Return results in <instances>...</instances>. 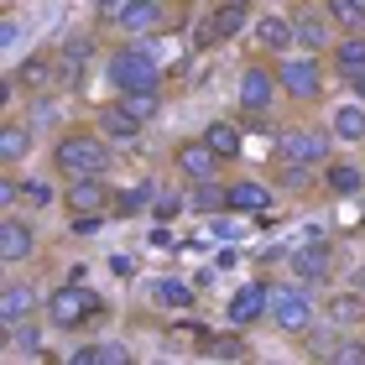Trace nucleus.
Listing matches in <instances>:
<instances>
[{
    "label": "nucleus",
    "instance_id": "7c9ffc66",
    "mask_svg": "<svg viewBox=\"0 0 365 365\" xmlns=\"http://www.w3.org/2000/svg\"><path fill=\"white\" fill-rule=\"evenodd\" d=\"M115 99H120L141 125H152L157 115H162V89H125V94H115Z\"/></svg>",
    "mask_w": 365,
    "mask_h": 365
},
{
    "label": "nucleus",
    "instance_id": "ea45409f",
    "mask_svg": "<svg viewBox=\"0 0 365 365\" xmlns=\"http://www.w3.org/2000/svg\"><path fill=\"white\" fill-rule=\"evenodd\" d=\"M130 6V0H94V11H99V21H115V16H120Z\"/></svg>",
    "mask_w": 365,
    "mask_h": 365
},
{
    "label": "nucleus",
    "instance_id": "dca6fc26",
    "mask_svg": "<svg viewBox=\"0 0 365 365\" xmlns=\"http://www.w3.org/2000/svg\"><path fill=\"white\" fill-rule=\"evenodd\" d=\"M251 31H256L261 58H287L292 47H297V26H292V16H256Z\"/></svg>",
    "mask_w": 365,
    "mask_h": 365
},
{
    "label": "nucleus",
    "instance_id": "f8f14e48",
    "mask_svg": "<svg viewBox=\"0 0 365 365\" xmlns=\"http://www.w3.org/2000/svg\"><path fill=\"white\" fill-rule=\"evenodd\" d=\"M63 209L73 214H110L115 209V188L105 182V173L99 178H73V182H63Z\"/></svg>",
    "mask_w": 365,
    "mask_h": 365
},
{
    "label": "nucleus",
    "instance_id": "1a4fd4ad",
    "mask_svg": "<svg viewBox=\"0 0 365 365\" xmlns=\"http://www.w3.org/2000/svg\"><path fill=\"white\" fill-rule=\"evenodd\" d=\"M37 225L26 220L21 209H6V220H0V261L6 267H26L31 256H37Z\"/></svg>",
    "mask_w": 365,
    "mask_h": 365
},
{
    "label": "nucleus",
    "instance_id": "72a5a7b5",
    "mask_svg": "<svg viewBox=\"0 0 365 365\" xmlns=\"http://www.w3.org/2000/svg\"><path fill=\"white\" fill-rule=\"evenodd\" d=\"M26 125L31 130H58V99L53 94H37V99H31V110H26Z\"/></svg>",
    "mask_w": 365,
    "mask_h": 365
},
{
    "label": "nucleus",
    "instance_id": "4468645a",
    "mask_svg": "<svg viewBox=\"0 0 365 365\" xmlns=\"http://www.w3.org/2000/svg\"><path fill=\"white\" fill-rule=\"evenodd\" d=\"M6 94H58V58L53 53H37V58H26L21 68H16L6 78Z\"/></svg>",
    "mask_w": 365,
    "mask_h": 365
},
{
    "label": "nucleus",
    "instance_id": "b1692460",
    "mask_svg": "<svg viewBox=\"0 0 365 365\" xmlns=\"http://www.w3.org/2000/svg\"><path fill=\"white\" fill-rule=\"evenodd\" d=\"M136 355H130V344L120 339H99V344H78V350L68 355V365H130Z\"/></svg>",
    "mask_w": 365,
    "mask_h": 365
},
{
    "label": "nucleus",
    "instance_id": "c756f323",
    "mask_svg": "<svg viewBox=\"0 0 365 365\" xmlns=\"http://www.w3.org/2000/svg\"><path fill=\"white\" fill-rule=\"evenodd\" d=\"M204 141L214 146V152H220V162H235V157H240V146H245L235 120H209V125H204Z\"/></svg>",
    "mask_w": 365,
    "mask_h": 365
},
{
    "label": "nucleus",
    "instance_id": "7ed1b4c3",
    "mask_svg": "<svg viewBox=\"0 0 365 365\" xmlns=\"http://www.w3.org/2000/svg\"><path fill=\"white\" fill-rule=\"evenodd\" d=\"M313 324H319V303H313V292L303 282H272V329L287 339H308Z\"/></svg>",
    "mask_w": 365,
    "mask_h": 365
},
{
    "label": "nucleus",
    "instance_id": "5701e85b",
    "mask_svg": "<svg viewBox=\"0 0 365 365\" xmlns=\"http://www.w3.org/2000/svg\"><path fill=\"white\" fill-rule=\"evenodd\" d=\"M31 141H37V130L26 120H6L0 125V168H16V162H26Z\"/></svg>",
    "mask_w": 365,
    "mask_h": 365
},
{
    "label": "nucleus",
    "instance_id": "393cba45",
    "mask_svg": "<svg viewBox=\"0 0 365 365\" xmlns=\"http://www.w3.org/2000/svg\"><path fill=\"white\" fill-rule=\"evenodd\" d=\"M267 209H272V188L267 182H256V178L230 182V214H267Z\"/></svg>",
    "mask_w": 365,
    "mask_h": 365
},
{
    "label": "nucleus",
    "instance_id": "37998d69",
    "mask_svg": "<svg viewBox=\"0 0 365 365\" xmlns=\"http://www.w3.org/2000/svg\"><path fill=\"white\" fill-rule=\"evenodd\" d=\"M267 6H277V0H267Z\"/></svg>",
    "mask_w": 365,
    "mask_h": 365
},
{
    "label": "nucleus",
    "instance_id": "6ab92c4d",
    "mask_svg": "<svg viewBox=\"0 0 365 365\" xmlns=\"http://www.w3.org/2000/svg\"><path fill=\"white\" fill-rule=\"evenodd\" d=\"M53 58H58V89H78L89 68V37H68Z\"/></svg>",
    "mask_w": 365,
    "mask_h": 365
},
{
    "label": "nucleus",
    "instance_id": "20e7f679",
    "mask_svg": "<svg viewBox=\"0 0 365 365\" xmlns=\"http://www.w3.org/2000/svg\"><path fill=\"white\" fill-rule=\"evenodd\" d=\"M105 73H110V89L115 94H125V89H162V63H157V53L146 42L115 47L110 63H105Z\"/></svg>",
    "mask_w": 365,
    "mask_h": 365
},
{
    "label": "nucleus",
    "instance_id": "c85d7f7f",
    "mask_svg": "<svg viewBox=\"0 0 365 365\" xmlns=\"http://www.w3.org/2000/svg\"><path fill=\"white\" fill-rule=\"evenodd\" d=\"M324 188L329 193H360L365 188V168H355V162H334V157H329L324 162Z\"/></svg>",
    "mask_w": 365,
    "mask_h": 365
},
{
    "label": "nucleus",
    "instance_id": "473e14b6",
    "mask_svg": "<svg viewBox=\"0 0 365 365\" xmlns=\"http://www.w3.org/2000/svg\"><path fill=\"white\" fill-rule=\"evenodd\" d=\"M339 31H365V0H324Z\"/></svg>",
    "mask_w": 365,
    "mask_h": 365
},
{
    "label": "nucleus",
    "instance_id": "a211bd4d",
    "mask_svg": "<svg viewBox=\"0 0 365 365\" xmlns=\"http://www.w3.org/2000/svg\"><path fill=\"white\" fill-rule=\"evenodd\" d=\"M162 21H168V0H130V6L115 16L110 26H120V31H130V37H141V31H157Z\"/></svg>",
    "mask_w": 365,
    "mask_h": 365
},
{
    "label": "nucleus",
    "instance_id": "cd10ccee",
    "mask_svg": "<svg viewBox=\"0 0 365 365\" xmlns=\"http://www.w3.org/2000/svg\"><path fill=\"white\" fill-rule=\"evenodd\" d=\"M188 209L193 214H220V209H230V182H220V178L188 182Z\"/></svg>",
    "mask_w": 365,
    "mask_h": 365
},
{
    "label": "nucleus",
    "instance_id": "9b49d317",
    "mask_svg": "<svg viewBox=\"0 0 365 365\" xmlns=\"http://www.w3.org/2000/svg\"><path fill=\"white\" fill-rule=\"evenodd\" d=\"M292 26H297V47H308V53H329L339 37H334V16H329V6H287Z\"/></svg>",
    "mask_w": 365,
    "mask_h": 365
},
{
    "label": "nucleus",
    "instance_id": "a19ab883",
    "mask_svg": "<svg viewBox=\"0 0 365 365\" xmlns=\"http://www.w3.org/2000/svg\"><path fill=\"white\" fill-rule=\"evenodd\" d=\"M350 89H355V99H365V73L355 78V84H350Z\"/></svg>",
    "mask_w": 365,
    "mask_h": 365
},
{
    "label": "nucleus",
    "instance_id": "79ce46f5",
    "mask_svg": "<svg viewBox=\"0 0 365 365\" xmlns=\"http://www.w3.org/2000/svg\"><path fill=\"white\" fill-rule=\"evenodd\" d=\"M240 6H251V0H240Z\"/></svg>",
    "mask_w": 365,
    "mask_h": 365
},
{
    "label": "nucleus",
    "instance_id": "f704fd0d",
    "mask_svg": "<svg viewBox=\"0 0 365 365\" xmlns=\"http://www.w3.org/2000/svg\"><path fill=\"white\" fill-rule=\"evenodd\" d=\"M329 360H339V365H365V339L355 334V329H344L339 344H334V355Z\"/></svg>",
    "mask_w": 365,
    "mask_h": 365
},
{
    "label": "nucleus",
    "instance_id": "4c0bfd02",
    "mask_svg": "<svg viewBox=\"0 0 365 365\" xmlns=\"http://www.w3.org/2000/svg\"><path fill=\"white\" fill-rule=\"evenodd\" d=\"M21 42V21H16V11H6V21H0V47H16Z\"/></svg>",
    "mask_w": 365,
    "mask_h": 365
},
{
    "label": "nucleus",
    "instance_id": "bb28decb",
    "mask_svg": "<svg viewBox=\"0 0 365 365\" xmlns=\"http://www.w3.org/2000/svg\"><path fill=\"white\" fill-rule=\"evenodd\" d=\"M53 204H63V193L53 188L47 178H16V209H53Z\"/></svg>",
    "mask_w": 365,
    "mask_h": 365
},
{
    "label": "nucleus",
    "instance_id": "0eeeda50",
    "mask_svg": "<svg viewBox=\"0 0 365 365\" xmlns=\"http://www.w3.org/2000/svg\"><path fill=\"white\" fill-rule=\"evenodd\" d=\"M277 94H282V84H277V58L267 63V58H251L240 68V84H235V99H240V110L245 115H267L272 105H277Z\"/></svg>",
    "mask_w": 365,
    "mask_h": 365
},
{
    "label": "nucleus",
    "instance_id": "f3484780",
    "mask_svg": "<svg viewBox=\"0 0 365 365\" xmlns=\"http://www.w3.org/2000/svg\"><path fill=\"white\" fill-rule=\"evenodd\" d=\"M329 68H334V78L355 84V78L365 73V31H344V37L329 47Z\"/></svg>",
    "mask_w": 365,
    "mask_h": 365
},
{
    "label": "nucleus",
    "instance_id": "58836bf2",
    "mask_svg": "<svg viewBox=\"0 0 365 365\" xmlns=\"http://www.w3.org/2000/svg\"><path fill=\"white\" fill-rule=\"evenodd\" d=\"M178 209H188V204L173 198V193H157V198H152V214H157V220H168V214H178Z\"/></svg>",
    "mask_w": 365,
    "mask_h": 365
},
{
    "label": "nucleus",
    "instance_id": "412c9836",
    "mask_svg": "<svg viewBox=\"0 0 365 365\" xmlns=\"http://www.w3.org/2000/svg\"><path fill=\"white\" fill-rule=\"evenodd\" d=\"M324 313H329V324H339V329H360V324H365V292H360V287L329 292Z\"/></svg>",
    "mask_w": 365,
    "mask_h": 365
},
{
    "label": "nucleus",
    "instance_id": "e433bc0d",
    "mask_svg": "<svg viewBox=\"0 0 365 365\" xmlns=\"http://www.w3.org/2000/svg\"><path fill=\"white\" fill-rule=\"evenodd\" d=\"M245 329H235V334H225V339H214L209 344V355H220V360H240V355H251V344L240 339Z\"/></svg>",
    "mask_w": 365,
    "mask_h": 365
},
{
    "label": "nucleus",
    "instance_id": "c9c22d12",
    "mask_svg": "<svg viewBox=\"0 0 365 365\" xmlns=\"http://www.w3.org/2000/svg\"><path fill=\"white\" fill-rule=\"evenodd\" d=\"M146 198H157V188H152V182H136V188L115 193V214H141V209H146Z\"/></svg>",
    "mask_w": 365,
    "mask_h": 365
},
{
    "label": "nucleus",
    "instance_id": "423d86ee",
    "mask_svg": "<svg viewBox=\"0 0 365 365\" xmlns=\"http://www.w3.org/2000/svg\"><path fill=\"white\" fill-rule=\"evenodd\" d=\"M329 141H334V130H324V125H287V130L277 136V162L324 173V162H329Z\"/></svg>",
    "mask_w": 365,
    "mask_h": 365
},
{
    "label": "nucleus",
    "instance_id": "9d476101",
    "mask_svg": "<svg viewBox=\"0 0 365 365\" xmlns=\"http://www.w3.org/2000/svg\"><path fill=\"white\" fill-rule=\"evenodd\" d=\"M220 152L204 141V136H188V141H178L173 146V173L182 178V182H209V178H220Z\"/></svg>",
    "mask_w": 365,
    "mask_h": 365
},
{
    "label": "nucleus",
    "instance_id": "2eb2a0df",
    "mask_svg": "<svg viewBox=\"0 0 365 365\" xmlns=\"http://www.w3.org/2000/svg\"><path fill=\"white\" fill-rule=\"evenodd\" d=\"M287 272L303 282L308 292H324L329 277H334V251H329V245H303V251H292Z\"/></svg>",
    "mask_w": 365,
    "mask_h": 365
},
{
    "label": "nucleus",
    "instance_id": "f03ea898",
    "mask_svg": "<svg viewBox=\"0 0 365 365\" xmlns=\"http://www.w3.org/2000/svg\"><path fill=\"white\" fill-rule=\"evenodd\" d=\"M277 84H282V94H287L292 105H319V99L329 94L324 53H308V47H297V53L277 58Z\"/></svg>",
    "mask_w": 365,
    "mask_h": 365
},
{
    "label": "nucleus",
    "instance_id": "2f4dec72",
    "mask_svg": "<svg viewBox=\"0 0 365 365\" xmlns=\"http://www.w3.org/2000/svg\"><path fill=\"white\" fill-rule=\"evenodd\" d=\"M152 303L157 308H193V287L178 277H162V282H152Z\"/></svg>",
    "mask_w": 365,
    "mask_h": 365
},
{
    "label": "nucleus",
    "instance_id": "39448f33",
    "mask_svg": "<svg viewBox=\"0 0 365 365\" xmlns=\"http://www.w3.org/2000/svg\"><path fill=\"white\" fill-rule=\"evenodd\" d=\"M245 26H251V16H245L240 0H209V11L193 21V47H198V53L225 47V42L245 37Z\"/></svg>",
    "mask_w": 365,
    "mask_h": 365
},
{
    "label": "nucleus",
    "instance_id": "ddd939ff",
    "mask_svg": "<svg viewBox=\"0 0 365 365\" xmlns=\"http://www.w3.org/2000/svg\"><path fill=\"white\" fill-rule=\"evenodd\" d=\"M230 329H256L261 319H272V282H245L230 292Z\"/></svg>",
    "mask_w": 365,
    "mask_h": 365
},
{
    "label": "nucleus",
    "instance_id": "6e6552de",
    "mask_svg": "<svg viewBox=\"0 0 365 365\" xmlns=\"http://www.w3.org/2000/svg\"><path fill=\"white\" fill-rule=\"evenodd\" d=\"M94 313H99V297L78 277L63 282V287H53V297H47V319H53L58 329H78V324H89Z\"/></svg>",
    "mask_w": 365,
    "mask_h": 365
},
{
    "label": "nucleus",
    "instance_id": "f257e3e1",
    "mask_svg": "<svg viewBox=\"0 0 365 365\" xmlns=\"http://www.w3.org/2000/svg\"><path fill=\"white\" fill-rule=\"evenodd\" d=\"M53 173L63 178V182H73V178H99V173H110V162H115V152H110V136L105 130H58V141H53Z\"/></svg>",
    "mask_w": 365,
    "mask_h": 365
},
{
    "label": "nucleus",
    "instance_id": "a878e982",
    "mask_svg": "<svg viewBox=\"0 0 365 365\" xmlns=\"http://www.w3.org/2000/svg\"><path fill=\"white\" fill-rule=\"evenodd\" d=\"M94 120H99V130H105L110 141H136L141 130H146V125L136 120V115H130V110L120 105V99H115V105H105V110L94 115Z\"/></svg>",
    "mask_w": 365,
    "mask_h": 365
},
{
    "label": "nucleus",
    "instance_id": "4be33fe9",
    "mask_svg": "<svg viewBox=\"0 0 365 365\" xmlns=\"http://www.w3.org/2000/svg\"><path fill=\"white\" fill-rule=\"evenodd\" d=\"M329 130H334V141H344V146H365V99L339 105L329 115Z\"/></svg>",
    "mask_w": 365,
    "mask_h": 365
},
{
    "label": "nucleus",
    "instance_id": "aec40b11",
    "mask_svg": "<svg viewBox=\"0 0 365 365\" xmlns=\"http://www.w3.org/2000/svg\"><path fill=\"white\" fill-rule=\"evenodd\" d=\"M21 319H37V287L11 277L0 287V324H21Z\"/></svg>",
    "mask_w": 365,
    "mask_h": 365
}]
</instances>
